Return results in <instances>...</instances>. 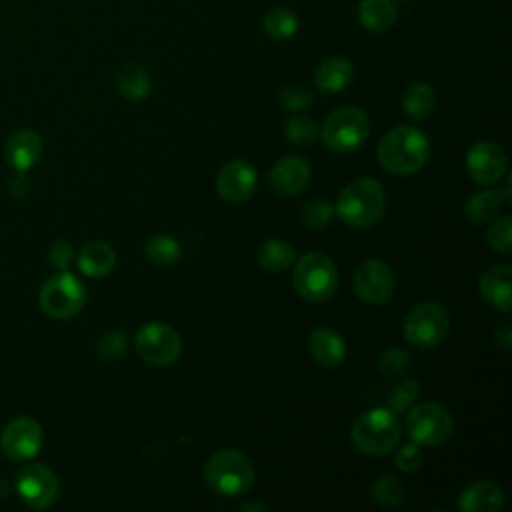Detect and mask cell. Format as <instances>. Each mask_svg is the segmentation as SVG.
<instances>
[{"label": "cell", "instance_id": "6da1fadb", "mask_svg": "<svg viewBox=\"0 0 512 512\" xmlns=\"http://www.w3.org/2000/svg\"><path fill=\"white\" fill-rule=\"evenodd\" d=\"M430 156V140L414 126H396L378 144V164L396 176L418 172Z\"/></svg>", "mask_w": 512, "mask_h": 512}, {"label": "cell", "instance_id": "7a4b0ae2", "mask_svg": "<svg viewBox=\"0 0 512 512\" xmlns=\"http://www.w3.org/2000/svg\"><path fill=\"white\" fill-rule=\"evenodd\" d=\"M386 210V192L374 178H356L344 186L334 212L352 228L376 224Z\"/></svg>", "mask_w": 512, "mask_h": 512}, {"label": "cell", "instance_id": "3957f363", "mask_svg": "<svg viewBox=\"0 0 512 512\" xmlns=\"http://www.w3.org/2000/svg\"><path fill=\"white\" fill-rule=\"evenodd\" d=\"M256 478L252 460L234 448L214 452L204 466L206 484L222 496L246 494Z\"/></svg>", "mask_w": 512, "mask_h": 512}, {"label": "cell", "instance_id": "277c9868", "mask_svg": "<svg viewBox=\"0 0 512 512\" xmlns=\"http://www.w3.org/2000/svg\"><path fill=\"white\" fill-rule=\"evenodd\" d=\"M402 426L390 408H372L362 412L352 428H350V438L352 444L368 456H382L396 448L400 442Z\"/></svg>", "mask_w": 512, "mask_h": 512}, {"label": "cell", "instance_id": "5b68a950", "mask_svg": "<svg viewBox=\"0 0 512 512\" xmlns=\"http://www.w3.org/2000/svg\"><path fill=\"white\" fill-rule=\"evenodd\" d=\"M404 338L418 350L440 346L450 330V314L440 302H420L404 318Z\"/></svg>", "mask_w": 512, "mask_h": 512}, {"label": "cell", "instance_id": "8992f818", "mask_svg": "<svg viewBox=\"0 0 512 512\" xmlns=\"http://www.w3.org/2000/svg\"><path fill=\"white\" fill-rule=\"evenodd\" d=\"M294 288L308 302H324L338 288V268L322 252L304 254L294 266Z\"/></svg>", "mask_w": 512, "mask_h": 512}, {"label": "cell", "instance_id": "52a82bcc", "mask_svg": "<svg viewBox=\"0 0 512 512\" xmlns=\"http://www.w3.org/2000/svg\"><path fill=\"white\" fill-rule=\"evenodd\" d=\"M370 132V120L358 106L334 110L322 124L320 136L326 148L334 152H352L364 144Z\"/></svg>", "mask_w": 512, "mask_h": 512}, {"label": "cell", "instance_id": "ba28073f", "mask_svg": "<svg viewBox=\"0 0 512 512\" xmlns=\"http://www.w3.org/2000/svg\"><path fill=\"white\" fill-rule=\"evenodd\" d=\"M38 300L40 308L48 316L56 320H66L76 316L84 308L86 288L74 274H70L68 270H60L42 284Z\"/></svg>", "mask_w": 512, "mask_h": 512}, {"label": "cell", "instance_id": "9c48e42d", "mask_svg": "<svg viewBox=\"0 0 512 512\" xmlns=\"http://www.w3.org/2000/svg\"><path fill=\"white\" fill-rule=\"evenodd\" d=\"M408 436L420 446L444 444L454 430V420L448 408L438 402L416 404L406 418Z\"/></svg>", "mask_w": 512, "mask_h": 512}, {"label": "cell", "instance_id": "30bf717a", "mask_svg": "<svg viewBox=\"0 0 512 512\" xmlns=\"http://www.w3.org/2000/svg\"><path fill=\"white\" fill-rule=\"evenodd\" d=\"M136 354L150 366L164 368L174 364L182 354V340L174 328L162 322L144 324L134 338Z\"/></svg>", "mask_w": 512, "mask_h": 512}, {"label": "cell", "instance_id": "8fae6325", "mask_svg": "<svg viewBox=\"0 0 512 512\" xmlns=\"http://www.w3.org/2000/svg\"><path fill=\"white\" fill-rule=\"evenodd\" d=\"M16 492L24 504L34 510L50 508L60 494V482L46 464H30L16 476Z\"/></svg>", "mask_w": 512, "mask_h": 512}, {"label": "cell", "instance_id": "7c38bea8", "mask_svg": "<svg viewBox=\"0 0 512 512\" xmlns=\"http://www.w3.org/2000/svg\"><path fill=\"white\" fill-rule=\"evenodd\" d=\"M394 272L378 258L364 260L354 272V292L368 304H386L394 292Z\"/></svg>", "mask_w": 512, "mask_h": 512}, {"label": "cell", "instance_id": "4fadbf2b", "mask_svg": "<svg viewBox=\"0 0 512 512\" xmlns=\"http://www.w3.org/2000/svg\"><path fill=\"white\" fill-rule=\"evenodd\" d=\"M44 442L42 426L30 416H18L10 420L0 436L2 452L12 460L34 458Z\"/></svg>", "mask_w": 512, "mask_h": 512}, {"label": "cell", "instance_id": "5bb4252c", "mask_svg": "<svg viewBox=\"0 0 512 512\" xmlns=\"http://www.w3.org/2000/svg\"><path fill=\"white\" fill-rule=\"evenodd\" d=\"M508 170L506 152L492 140H480L466 154V172L476 184H494Z\"/></svg>", "mask_w": 512, "mask_h": 512}, {"label": "cell", "instance_id": "9a60e30c", "mask_svg": "<svg viewBox=\"0 0 512 512\" xmlns=\"http://www.w3.org/2000/svg\"><path fill=\"white\" fill-rule=\"evenodd\" d=\"M256 188V168L246 160L226 162L216 178L218 196L226 202H244L254 194Z\"/></svg>", "mask_w": 512, "mask_h": 512}, {"label": "cell", "instance_id": "2e32d148", "mask_svg": "<svg viewBox=\"0 0 512 512\" xmlns=\"http://www.w3.org/2000/svg\"><path fill=\"white\" fill-rule=\"evenodd\" d=\"M268 182L278 196H296L310 182V164L300 156H284L270 168Z\"/></svg>", "mask_w": 512, "mask_h": 512}, {"label": "cell", "instance_id": "e0dca14e", "mask_svg": "<svg viewBox=\"0 0 512 512\" xmlns=\"http://www.w3.org/2000/svg\"><path fill=\"white\" fill-rule=\"evenodd\" d=\"M484 302L500 312L512 310V268L508 264L490 266L478 282Z\"/></svg>", "mask_w": 512, "mask_h": 512}, {"label": "cell", "instance_id": "ac0fdd59", "mask_svg": "<svg viewBox=\"0 0 512 512\" xmlns=\"http://www.w3.org/2000/svg\"><path fill=\"white\" fill-rule=\"evenodd\" d=\"M6 162L16 170V172H26L32 168L40 156H42V138L28 128L16 130L8 140H6Z\"/></svg>", "mask_w": 512, "mask_h": 512}, {"label": "cell", "instance_id": "d6986e66", "mask_svg": "<svg viewBox=\"0 0 512 512\" xmlns=\"http://www.w3.org/2000/svg\"><path fill=\"white\" fill-rule=\"evenodd\" d=\"M504 506V492L488 480L466 486L458 496V510L462 512H498Z\"/></svg>", "mask_w": 512, "mask_h": 512}, {"label": "cell", "instance_id": "ffe728a7", "mask_svg": "<svg viewBox=\"0 0 512 512\" xmlns=\"http://www.w3.org/2000/svg\"><path fill=\"white\" fill-rule=\"evenodd\" d=\"M310 354L312 358L324 366V368H334L338 366L344 356H346V342L344 338L328 326H320L310 334Z\"/></svg>", "mask_w": 512, "mask_h": 512}, {"label": "cell", "instance_id": "44dd1931", "mask_svg": "<svg viewBox=\"0 0 512 512\" xmlns=\"http://www.w3.org/2000/svg\"><path fill=\"white\" fill-rule=\"evenodd\" d=\"M354 78V66L344 56H330L322 60L314 72V82L324 94L342 92Z\"/></svg>", "mask_w": 512, "mask_h": 512}, {"label": "cell", "instance_id": "7402d4cb", "mask_svg": "<svg viewBox=\"0 0 512 512\" xmlns=\"http://www.w3.org/2000/svg\"><path fill=\"white\" fill-rule=\"evenodd\" d=\"M116 264V252L102 240H92L82 246L78 254V268L90 278H104Z\"/></svg>", "mask_w": 512, "mask_h": 512}, {"label": "cell", "instance_id": "603a6c76", "mask_svg": "<svg viewBox=\"0 0 512 512\" xmlns=\"http://www.w3.org/2000/svg\"><path fill=\"white\" fill-rule=\"evenodd\" d=\"M434 106H436V92L430 84L416 80L404 88L402 108L412 120H416V122L426 120L432 114Z\"/></svg>", "mask_w": 512, "mask_h": 512}, {"label": "cell", "instance_id": "cb8c5ba5", "mask_svg": "<svg viewBox=\"0 0 512 512\" xmlns=\"http://www.w3.org/2000/svg\"><path fill=\"white\" fill-rule=\"evenodd\" d=\"M358 20L370 32H386L396 22V6L392 0H362Z\"/></svg>", "mask_w": 512, "mask_h": 512}, {"label": "cell", "instance_id": "d4e9b609", "mask_svg": "<svg viewBox=\"0 0 512 512\" xmlns=\"http://www.w3.org/2000/svg\"><path fill=\"white\" fill-rule=\"evenodd\" d=\"M116 86L126 100L140 102L150 94V76L144 66L130 62L118 70Z\"/></svg>", "mask_w": 512, "mask_h": 512}, {"label": "cell", "instance_id": "484cf974", "mask_svg": "<svg viewBox=\"0 0 512 512\" xmlns=\"http://www.w3.org/2000/svg\"><path fill=\"white\" fill-rule=\"evenodd\" d=\"M502 196L496 190H480L476 194H472L466 202V218L472 224H488L490 220H494L502 208Z\"/></svg>", "mask_w": 512, "mask_h": 512}, {"label": "cell", "instance_id": "4316f807", "mask_svg": "<svg viewBox=\"0 0 512 512\" xmlns=\"http://www.w3.org/2000/svg\"><path fill=\"white\" fill-rule=\"evenodd\" d=\"M296 252L294 248L282 238L266 240L258 250V262L268 272H284L294 264Z\"/></svg>", "mask_w": 512, "mask_h": 512}, {"label": "cell", "instance_id": "83f0119b", "mask_svg": "<svg viewBox=\"0 0 512 512\" xmlns=\"http://www.w3.org/2000/svg\"><path fill=\"white\" fill-rule=\"evenodd\" d=\"M298 30V16L286 6H274L264 16V32L272 40H288Z\"/></svg>", "mask_w": 512, "mask_h": 512}, {"label": "cell", "instance_id": "f1b7e54d", "mask_svg": "<svg viewBox=\"0 0 512 512\" xmlns=\"http://www.w3.org/2000/svg\"><path fill=\"white\" fill-rule=\"evenodd\" d=\"M146 258L154 264V266H170L174 262L180 260L182 256V246L180 242L170 236V234H156L146 242Z\"/></svg>", "mask_w": 512, "mask_h": 512}, {"label": "cell", "instance_id": "f546056e", "mask_svg": "<svg viewBox=\"0 0 512 512\" xmlns=\"http://www.w3.org/2000/svg\"><path fill=\"white\" fill-rule=\"evenodd\" d=\"M404 494H406V490H404L402 482L396 476H390V474L378 476L372 484V498L382 508L400 506L404 502Z\"/></svg>", "mask_w": 512, "mask_h": 512}, {"label": "cell", "instance_id": "4dcf8cb0", "mask_svg": "<svg viewBox=\"0 0 512 512\" xmlns=\"http://www.w3.org/2000/svg\"><path fill=\"white\" fill-rule=\"evenodd\" d=\"M284 136L294 146H310L320 136V128L312 118L292 116L284 122Z\"/></svg>", "mask_w": 512, "mask_h": 512}, {"label": "cell", "instance_id": "1f68e13d", "mask_svg": "<svg viewBox=\"0 0 512 512\" xmlns=\"http://www.w3.org/2000/svg\"><path fill=\"white\" fill-rule=\"evenodd\" d=\"M486 230V240L492 250L500 254H510L512 250V218L510 216H496L494 220L488 222Z\"/></svg>", "mask_w": 512, "mask_h": 512}, {"label": "cell", "instance_id": "d6a6232c", "mask_svg": "<svg viewBox=\"0 0 512 512\" xmlns=\"http://www.w3.org/2000/svg\"><path fill=\"white\" fill-rule=\"evenodd\" d=\"M334 206L326 200H310L302 206L300 220L310 230H324L334 218Z\"/></svg>", "mask_w": 512, "mask_h": 512}, {"label": "cell", "instance_id": "836d02e7", "mask_svg": "<svg viewBox=\"0 0 512 512\" xmlns=\"http://www.w3.org/2000/svg\"><path fill=\"white\" fill-rule=\"evenodd\" d=\"M378 372L386 378H396L410 370L412 360L410 354L402 348H388L378 356Z\"/></svg>", "mask_w": 512, "mask_h": 512}, {"label": "cell", "instance_id": "e575fe53", "mask_svg": "<svg viewBox=\"0 0 512 512\" xmlns=\"http://www.w3.org/2000/svg\"><path fill=\"white\" fill-rule=\"evenodd\" d=\"M420 394V382L414 380V378H408V380H402L400 384H396L390 392H388V408L392 412H404L408 410L416 398Z\"/></svg>", "mask_w": 512, "mask_h": 512}, {"label": "cell", "instance_id": "d590c367", "mask_svg": "<svg viewBox=\"0 0 512 512\" xmlns=\"http://www.w3.org/2000/svg\"><path fill=\"white\" fill-rule=\"evenodd\" d=\"M278 100H280L282 108H286L290 112H300V110L308 108L314 102V94L304 84L292 82V84L282 86V90L278 94Z\"/></svg>", "mask_w": 512, "mask_h": 512}, {"label": "cell", "instance_id": "8d00e7d4", "mask_svg": "<svg viewBox=\"0 0 512 512\" xmlns=\"http://www.w3.org/2000/svg\"><path fill=\"white\" fill-rule=\"evenodd\" d=\"M126 334L120 332V330H112V332H106L100 340H98V356L106 362H112V360H118L124 356L126 352Z\"/></svg>", "mask_w": 512, "mask_h": 512}, {"label": "cell", "instance_id": "74e56055", "mask_svg": "<svg viewBox=\"0 0 512 512\" xmlns=\"http://www.w3.org/2000/svg\"><path fill=\"white\" fill-rule=\"evenodd\" d=\"M394 462H396V468L402 472H416L424 462V452H422L420 444L408 442L398 448Z\"/></svg>", "mask_w": 512, "mask_h": 512}, {"label": "cell", "instance_id": "f35d334b", "mask_svg": "<svg viewBox=\"0 0 512 512\" xmlns=\"http://www.w3.org/2000/svg\"><path fill=\"white\" fill-rule=\"evenodd\" d=\"M48 260L58 270H68V266L74 260V248L66 240H56L48 250Z\"/></svg>", "mask_w": 512, "mask_h": 512}, {"label": "cell", "instance_id": "ab89813d", "mask_svg": "<svg viewBox=\"0 0 512 512\" xmlns=\"http://www.w3.org/2000/svg\"><path fill=\"white\" fill-rule=\"evenodd\" d=\"M494 340L502 350H510L512 348V326L510 322H500L494 330Z\"/></svg>", "mask_w": 512, "mask_h": 512}, {"label": "cell", "instance_id": "60d3db41", "mask_svg": "<svg viewBox=\"0 0 512 512\" xmlns=\"http://www.w3.org/2000/svg\"><path fill=\"white\" fill-rule=\"evenodd\" d=\"M240 510H270V506L262 502H244L240 504Z\"/></svg>", "mask_w": 512, "mask_h": 512}]
</instances>
